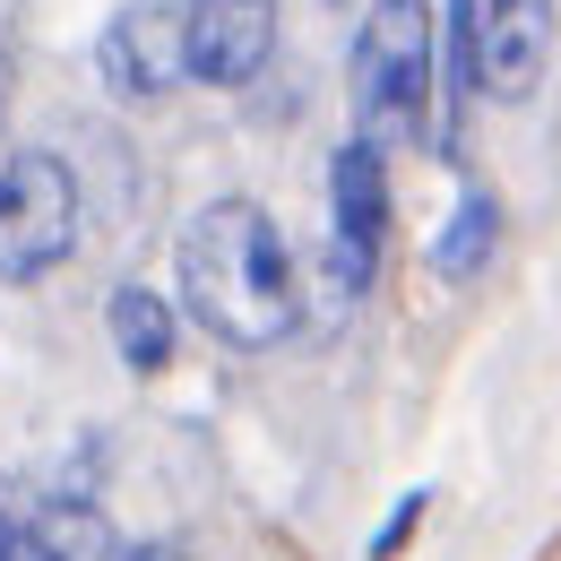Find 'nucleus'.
Returning a JSON list of instances; mask_svg holds the SVG:
<instances>
[{
  "instance_id": "nucleus-4",
  "label": "nucleus",
  "mask_w": 561,
  "mask_h": 561,
  "mask_svg": "<svg viewBox=\"0 0 561 561\" xmlns=\"http://www.w3.org/2000/svg\"><path fill=\"white\" fill-rule=\"evenodd\" d=\"M449 35L467 53V87L484 104H527L553 70L561 0H449Z\"/></svg>"
},
{
  "instance_id": "nucleus-1",
  "label": "nucleus",
  "mask_w": 561,
  "mask_h": 561,
  "mask_svg": "<svg viewBox=\"0 0 561 561\" xmlns=\"http://www.w3.org/2000/svg\"><path fill=\"white\" fill-rule=\"evenodd\" d=\"M173 285H182V311L233 354L285 346L302 329V277L260 199H208L191 216L173 242Z\"/></svg>"
},
{
  "instance_id": "nucleus-11",
  "label": "nucleus",
  "mask_w": 561,
  "mask_h": 561,
  "mask_svg": "<svg viewBox=\"0 0 561 561\" xmlns=\"http://www.w3.org/2000/svg\"><path fill=\"white\" fill-rule=\"evenodd\" d=\"M0 561H61V553L35 536V518H26V510H0Z\"/></svg>"
},
{
  "instance_id": "nucleus-14",
  "label": "nucleus",
  "mask_w": 561,
  "mask_h": 561,
  "mask_svg": "<svg viewBox=\"0 0 561 561\" xmlns=\"http://www.w3.org/2000/svg\"><path fill=\"white\" fill-rule=\"evenodd\" d=\"M545 561H561V545H553V553H545Z\"/></svg>"
},
{
  "instance_id": "nucleus-7",
  "label": "nucleus",
  "mask_w": 561,
  "mask_h": 561,
  "mask_svg": "<svg viewBox=\"0 0 561 561\" xmlns=\"http://www.w3.org/2000/svg\"><path fill=\"white\" fill-rule=\"evenodd\" d=\"M329 242L380 268V242H389V164H380V147H363V139H346L329 156Z\"/></svg>"
},
{
  "instance_id": "nucleus-6",
  "label": "nucleus",
  "mask_w": 561,
  "mask_h": 561,
  "mask_svg": "<svg viewBox=\"0 0 561 561\" xmlns=\"http://www.w3.org/2000/svg\"><path fill=\"white\" fill-rule=\"evenodd\" d=\"M182 44H191V78L208 87H251L277 53V0H191L182 9Z\"/></svg>"
},
{
  "instance_id": "nucleus-2",
  "label": "nucleus",
  "mask_w": 561,
  "mask_h": 561,
  "mask_svg": "<svg viewBox=\"0 0 561 561\" xmlns=\"http://www.w3.org/2000/svg\"><path fill=\"white\" fill-rule=\"evenodd\" d=\"M354 139L407 147L432 130V9L423 0H371L354 26Z\"/></svg>"
},
{
  "instance_id": "nucleus-12",
  "label": "nucleus",
  "mask_w": 561,
  "mask_h": 561,
  "mask_svg": "<svg viewBox=\"0 0 561 561\" xmlns=\"http://www.w3.org/2000/svg\"><path fill=\"white\" fill-rule=\"evenodd\" d=\"M415 518H423V492L407 501V510H398V518H389V527H380V536H371V561H389V553H398V545L415 536Z\"/></svg>"
},
{
  "instance_id": "nucleus-10",
  "label": "nucleus",
  "mask_w": 561,
  "mask_h": 561,
  "mask_svg": "<svg viewBox=\"0 0 561 561\" xmlns=\"http://www.w3.org/2000/svg\"><path fill=\"white\" fill-rule=\"evenodd\" d=\"M26 518H35V536H44L61 561H104V553H113V527H104V510H95V501H78V492L35 501Z\"/></svg>"
},
{
  "instance_id": "nucleus-13",
  "label": "nucleus",
  "mask_w": 561,
  "mask_h": 561,
  "mask_svg": "<svg viewBox=\"0 0 561 561\" xmlns=\"http://www.w3.org/2000/svg\"><path fill=\"white\" fill-rule=\"evenodd\" d=\"M0 104H9V44H0Z\"/></svg>"
},
{
  "instance_id": "nucleus-3",
  "label": "nucleus",
  "mask_w": 561,
  "mask_h": 561,
  "mask_svg": "<svg viewBox=\"0 0 561 561\" xmlns=\"http://www.w3.org/2000/svg\"><path fill=\"white\" fill-rule=\"evenodd\" d=\"M78 251V173L53 147H0V277L35 285Z\"/></svg>"
},
{
  "instance_id": "nucleus-5",
  "label": "nucleus",
  "mask_w": 561,
  "mask_h": 561,
  "mask_svg": "<svg viewBox=\"0 0 561 561\" xmlns=\"http://www.w3.org/2000/svg\"><path fill=\"white\" fill-rule=\"evenodd\" d=\"M95 70H104V87H113L122 104H156V95H173V87L191 78L182 9H164V0H130L122 18H104V35H95Z\"/></svg>"
},
{
  "instance_id": "nucleus-8",
  "label": "nucleus",
  "mask_w": 561,
  "mask_h": 561,
  "mask_svg": "<svg viewBox=\"0 0 561 561\" xmlns=\"http://www.w3.org/2000/svg\"><path fill=\"white\" fill-rule=\"evenodd\" d=\"M104 329H113V354H122L130 371H164V363H173V337H182V320H173V302H164L156 285H122V294L104 302Z\"/></svg>"
},
{
  "instance_id": "nucleus-9",
  "label": "nucleus",
  "mask_w": 561,
  "mask_h": 561,
  "mask_svg": "<svg viewBox=\"0 0 561 561\" xmlns=\"http://www.w3.org/2000/svg\"><path fill=\"white\" fill-rule=\"evenodd\" d=\"M492 242H501V199H484V191H476V199H458V208H449V225L432 233V277H440V285H467V277L492 260Z\"/></svg>"
}]
</instances>
